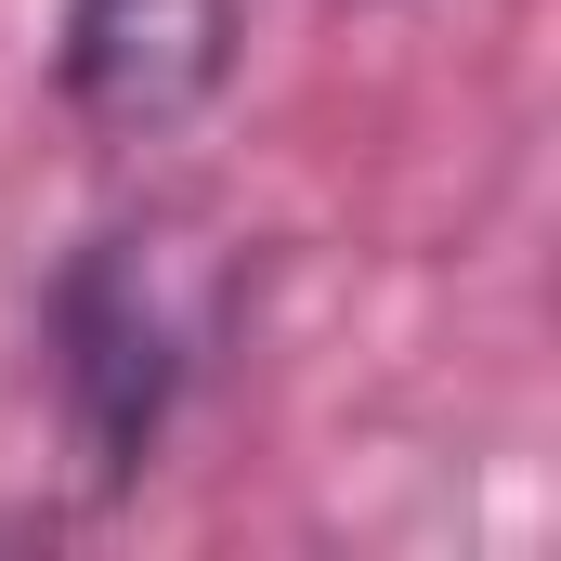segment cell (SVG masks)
<instances>
[{"label":"cell","instance_id":"1","mask_svg":"<svg viewBox=\"0 0 561 561\" xmlns=\"http://www.w3.org/2000/svg\"><path fill=\"white\" fill-rule=\"evenodd\" d=\"M236 300H249V262H236V236L196 196L105 209L53 262V287H39V366H53V419H66V457H79L92 496H131L170 457L183 405L236 353Z\"/></svg>","mask_w":561,"mask_h":561},{"label":"cell","instance_id":"2","mask_svg":"<svg viewBox=\"0 0 561 561\" xmlns=\"http://www.w3.org/2000/svg\"><path fill=\"white\" fill-rule=\"evenodd\" d=\"M249 0H66L53 13V92L105 144H170L236 92Z\"/></svg>","mask_w":561,"mask_h":561}]
</instances>
